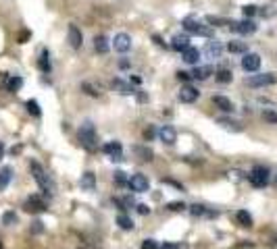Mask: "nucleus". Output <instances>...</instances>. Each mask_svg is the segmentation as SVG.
Listing matches in <instances>:
<instances>
[{"label":"nucleus","mask_w":277,"mask_h":249,"mask_svg":"<svg viewBox=\"0 0 277 249\" xmlns=\"http://www.w3.org/2000/svg\"><path fill=\"white\" fill-rule=\"evenodd\" d=\"M29 171H32V177L35 179V183L40 185L42 191L46 193L48 197H52L54 191H56V185H54V181L46 174V171H44V168H42L38 162H32V164H29Z\"/></svg>","instance_id":"nucleus-1"},{"label":"nucleus","mask_w":277,"mask_h":249,"mask_svg":"<svg viewBox=\"0 0 277 249\" xmlns=\"http://www.w3.org/2000/svg\"><path fill=\"white\" fill-rule=\"evenodd\" d=\"M79 141L82 145L87 150V152H96L98 150V137H96V129H94V124L87 121L82 124V129H79Z\"/></svg>","instance_id":"nucleus-2"},{"label":"nucleus","mask_w":277,"mask_h":249,"mask_svg":"<svg viewBox=\"0 0 277 249\" xmlns=\"http://www.w3.org/2000/svg\"><path fill=\"white\" fill-rule=\"evenodd\" d=\"M184 29L188 33H196V35H204V38H210L213 31H210V27H207L202 23V21L194 19V17H186L184 19Z\"/></svg>","instance_id":"nucleus-3"},{"label":"nucleus","mask_w":277,"mask_h":249,"mask_svg":"<svg viewBox=\"0 0 277 249\" xmlns=\"http://www.w3.org/2000/svg\"><path fill=\"white\" fill-rule=\"evenodd\" d=\"M248 179H250V183H252L254 187L260 189V187H267L269 185V179H271V177H269V171H267L265 166H254L252 172L248 174Z\"/></svg>","instance_id":"nucleus-4"},{"label":"nucleus","mask_w":277,"mask_h":249,"mask_svg":"<svg viewBox=\"0 0 277 249\" xmlns=\"http://www.w3.org/2000/svg\"><path fill=\"white\" fill-rule=\"evenodd\" d=\"M127 185L131 191H136V193H144V191H148L150 189V181L144 177V174H134L129 181H127Z\"/></svg>","instance_id":"nucleus-5"},{"label":"nucleus","mask_w":277,"mask_h":249,"mask_svg":"<svg viewBox=\"0 0 277 249\" xmlns=\"http://www.w3.org/2000/svg\"><path fill=\"white\" fill-rule=\"evenodd\" d=\"M250 87H267V85H273L275 83V75L273 73H262V75H252L248 77L246 81Z\"/></svg>","instance_id":"nucleus-6"},{"label":"nucleus","mask_w":277,"mask_h":249,"mask_svg":"<svg viewBox=\"0 0 277 249\" xmlns=\"http://www.w3.org/2000/svg\"><path fill=\"white\" fill-rule=\"evenodd\" d=\"M229 29L231 31H236V33H244V35H248V33H254L257 31V23L254 21H240V23H236V21H231L229 23Z\"/></svg>","instance_id":"nucleus-7"},{"label":"nucleus","mask_w":277,"mask_h":249,"mask_svg":"<svg viewBox=\"0 0 277 249\" xmlns=\"http://www.w3.org/2000/svg\"><path fill=\"white\" fill-rule=\"evenodd\" d=\"M23 208H25V212H44L48 206H46V202L42 200L40 195H32V197H27L25 200V203H23Z\"/></svg>","instance_id":"nucleus-8"},{"label":"nucleus","mask_w":277,"mask_h":249,"mask_svg":"<svg viewBox=\"0 0 277 249\" xmlns=\"http://www.w3.org/2000/svg\"><path fill=\"white\" fill-rule=\"evenodd\" d=\"M113 48H115V52L125 54L127 50L131 48V38H129L127 33H117L115 40H113Z\"/></svg>","instance_id":"nucleus-9"},{"label":"nucleus","mask_w":277,"mask_h":249,"mask_svg":"<svg viewBox=\"0 0 277 249\" xmlns=\"http://www.w3.org/2000/svg\"><path fill=\"white\" fill-rule=\"evenodd\" d=\"M259 67H260V56L252 54V52H246L242 58V69L248 73H254V71H259Z\"/></svg>","instance_id":"nucleus-10"},{"label":"nucleus","mask_w":277,"mask_h":249,"mask_svg":"<svg viewBox=\"0 0 277 249\" xmlns=\"http://www.w3.org/2000/svg\"><path fill=\"white\" fill-rule=\"evenodd\" d=\"M198 96H200V92L196 90L194 85H184L179 92V100L184 102V104H192V102L198 100Z\"/></svg>","instance_id":"nucleus-11"},{"label":"nucleus","mask_w":277,"mask_h":249,"mask_svg":"<svg viewBox=\"0 0 277 249\" xmlns=\"http://www.w3.org/2000/svg\"><path fill=\"white\" fill-rule=\"evenodd\" d=\"M104 154H108L111 156V160L113 162H121L123 160V154H121V143L119 141H108V143H104Z\"/></svg>","instance_id":"nucleus-12"},{"label":"nucleus","mask_w":277,"mask_h":249,"mask_svg":"<svg viewBox=\"0 0 277 249\" xmlns=\"http://www.w3.org/2000/svg\"><path fill=\"white\" fill-rule=\"evenodd\" d=\"M204 54H207L208 58H221V54H223V44L219 42V40L207 42V46H204Z\"/></svg>","instance_id":"nucleus-13"},{"label":"nucleus","mask_w":277,"mask_h":249,"mask_svg":"<svg viewBox=\"0 0 277 249\" xmlns=\"http://www.w3.org/2000/svg\"><path fill=\"white\" fill-rule=\"evenodd\" d=\"M158 137H160V141L167 143V145H173L177 141V133H175V129L169 127V124H165V127L158 129Z\"/></svg>","instance_id":"nucleus-14"},{"label":"nucleus","mask_w":277,"mask_h":249,"mask_svg":"<svg viewBox=\"0 0 277 249\" xmlns=\"http://www.w3.org/2000/svg\"><path fill=\"white\" fill-rule=\"evenodd\" d=\"M69 44H71V48H82V44H84V35L82 31H79V27L77 25H69Z\"/></svg>","instance_id":"nucleus-15"},{"label":"nucleus","mask_w":277,"mask_h":249,"mask_svg":"<svg viewBox=\"0 0 277 249\" xmlns=\"http://www.w3.org/2000/svg\"><path fill=\"white\" fill-rule=\"evenodd\" d=\"M171 48L173 50H177V52H184L186 48H190V38L186 33H177V35H173V40H171Z\"/></svg>","instance_id":"nucleus-16"},{"label":"nucleus","mask_w":277,"mask_h":249,"mask_svg":"<svg viewBox=\"0 0 277 249\" xmlns=\"http://www.w3.org/2000/svg\"><path fill=\"white\" fill-rule=\"evenodd\" d=\"M79 185H82L84 191H94L96 189V177H94V172H84L82 179H79Z\"/></svg>","instance_id":"nucleus-17"},{"label":"nucleus","mask_w":277,"mask_h":249,"mask_svg":"<svg viewBox=\"0 0 277 249\" xmlns=\"http://www.w3.org/2000/svg\"><path fill=\"white\" fill-rule=\"evenodd\" d=\"M113 90H115V92H119V93H123V96L136 93L134 87H131L127 81H123V79H115V81H113Z\"/></svg>","instance_id":"nucleus-18"},{"label":"nucleus","mask_w":277,"mask_h":249,"mask_svg":"<svg viewBox=\"0 0 277 249\" xmlns=\"http://www.w3.org/2000/svg\"><path fill=\"white\" fill-rule=\"evenodd\" d=\"M184 61H186L188 64H198V61H200V50L194 48V46L186 48V50H184Z\"/></svg>","instance_id":"nucleus-19"},{"label":"nucleus","mask_w":277,"mask_h":249,"mask_svg":"<svg viewBox=\"0 0 277 249\" xmlns=\"http://www.w3.org/2000/svg\"><path fill=\"white\" fill-rule=\"evenodd\" d=\"M94 48H96V52L106 54V52H108V48H111V44H108V38H106V35H96V38H94Z\"/></svg>","instance_id":"nucleus-20"},{"label":"nucleus","mask_w":277,"mask_h":249,"mask_svg":"<svg viewBox=\"0 0 277 249\" xmlns=\"http://www.w3.org/2000/svg\"><path fill=\"white\" fill-rule=\"evenodd\" d=\"M213 104H215L217 108H221L223 112H231V110H233L231 100H229V98H225V96H215V98H213Z\"/></svg>","instance_id":"nucleus-21"},{"label":"nucleus","mask_w":277,"mask_h":249,"mask_svg":"<svg viewBox=\"0 0 277 249\" xmlns=\"http://www.w3.org/2000/svg\"><path fill=\"white\" fill-rule=\"evenodd\" d=\"M227 50L231 54H246L248 52V46H246V42H238V40H231L227 44Z\"/></svg>","instance_id":"nucleus-22"},{"label":"nucleus","mask_w":277,"mask_h":249,"mask_svg":"<svg viewBox=\"0 0 277 249\" xmlns=\"http://www.w3.org/2000/svg\"><path fill=\"white\" fill-rule=\"evenodd\" d=\"M11 179H13V168L11 166H4L2 171H0V191L6 189V185L11 183Z\"/></svg>","instance_id":"nucleus-23"},{"label":"nucleus","mask_w":277,"mask_h":249,"mask_svg":"<svg viewBox=\"0 0 277 249\" xmlns=\"http://www.w3.org/2000/svg\"><path fill=\"white\" fill-rule=\"evenodd\" d=\"M38 64H40V71H42V73H50V69H52V62H50V54H48V50H44V52L40 54Z\"/></svg>","instance_id":"nucleus-24"},{"label":"nucleus","mask_w":277,"mask_h":249,"mask_svg":"<svg viewBox=\"0 0 277 249\" xmlns=\"http://www.w3.org/2000/svg\"><path fill=\"white\" fill-rule=\"evenodd\" d=\"M210 75H213V67H196L194 69V73H192V77L194 79H208Z\"/></svg>","instance_id":"nucleus-25"},{"label":"nucleus","mask_w":277,"mask_h":249,"mask_svg":"<svg viewBox=\"0 0 277 249\" xmlns=\"http://www.w3.org/2000/svg\"><path fill=\"white\" fill-rule=\"evenodd\" d=\"M215 79H217L219 83H229L231 79H233V75H231L229 69H219V71L215 73Z\"/></svg>","instance_id":"nucleus-26"},{"label":"nucleus","mask_w":277,"mask_h":249,"mask_svg":"<svg viewBox=\"0 0 277 249\" xmlns=\"http://www.w3.org/2000/svg\"><path fill=\"white\" fill-rule=\"evenodd\" d=\"M236 218H238V222H240V224L246 226V229H248V226H252V216L248 214L246 210H240L238 214H236Z\"/></svg>","instance_id":"nucleus-27"},{"label":"nucleus","mask_w":277,"mask_h":249,"mask_svg":"<svg viewBox=\"0 0 277 249\" xmlns=\"http://www.w3.org/2000/svg\"><path fill=\"white\" fill-rule=\"evenodd\" d=\"M117 222H119V226H121L123 231H131V229H134V222H131V218H127L125 214H119Z\"/></svg>","instance_id":"nucleus-28"},{"label":"nucleus","mask_w":277,"mask_h":249,"mask_svg":"<svg viewBox=\"0 0 277 249\" xmlns=\"http://www.w3.org/2000/svg\"><path fill=\"white\" fill-rule=\"evenodd\" d=\"M27 112L29 114H34V116H40L42 114V110H40V104H38V102H35V100H27Z\"/></svg>","instance_id":"nucleus-29"},{"label":"nucleus","mask_w":277,"mask_h":249,"mask_svg":"<svg viewBox=\"0 0 277 249\" xmlns=\"http://www.w3.org/2000/svg\"><path fill=\"white\" fill-rule=\"evenodd\" d=\"M219 124H223L225 129H231V131H242V127H240V123L229 121V119H219Z\"/></svg>","instance_id":"nucleus-30"},{"label":"nucleus","mask_w":277,"mask_h":249,"mask_svg":"<svg viewBox=\"0 0 277 249\" xmlns=\"http://www.w3.org/2000/svg\"><path fill=\"white\" fill-rule=\"evenodd\" d=\"M21 85H23V79H21V77H11V79H9V83H6L9 92H17Z\"/></svg>","instance_id":"nucleus-31"},{"label":"nucleus","mask_w":277,"mask_h":249,"mask_svg":"<svg viewBox=\"0 0 277 249\" xmlns=\"http://www.w3.org/2000/svg\"><path fill=\"white\" fill-rule=\"evenodd\" d=\"M2 224H6V226L17 224V214H15V212H4V214H2Z\"/></svg>","instance_id":"nucleus-32"},{"label":"nucleus","mask_w":277,"mask_h":249,"mask_svg":"<svg viewBox=\"0 0 277 249\" xmlns=\"http://www.w3.org/2000/svg\"><path fill=\"white\" fill-rule=\"evenodd\" d=\"M186 208H188V206H186L184 202H171L169 206H167V210H171V212H184Z\"/></svg>","instance_id":"nucleus-33"},{"label":"nucleus","mask_w":277,"mask_h":249,"mask_svg":"<svg viewBox=\"0 0 277 249\" xmlns=\"http://www.w3.org/2000/svg\"><path fill=\"white\" fill-rule=\"evenodd\" d=\"M136 154H140L142 160H152V156H155L152 150H148V148H136Z\"/></svg>","instance_id":"nucleus-34"},{"label":"nucleus","mask_w":277,"mask_h":249,"mask_svg":"<svg viewBox=\"0 0 277 249\" xmlns=\"http://www.w3.org/2000/svg\"><path fill=\"white\" fill-rule=\"evenodd\" d=\"M242 11H244V15H246V17H254V15L259 13V9H257V6H254V4H246Z\"/></svg>","instance_id":"nucleus-35"},{"label":"nucleus","mask_w":277,"mask_h":249,"mask_svg":"<svg viewBox=\"0 0 277 249\" xmlns=\"http://www.w3.org/2000/svg\"><path fill=\"white\" fill-rule=\"evenodd\" d=\"M115 203H117V206H121L123 210L131 208V202H129V200H123V197H115Z\"/></svg>","instance_id":"nucleus-36"},{"label":"nucleus","mask_w":277,"mask_h":249,"mask_svg":"<svg viewBox=\"0 0 277 249\" xmlns=\"http://www.w3.org/2000/svg\"><path fill=\"white\" fill-rule=\"evenodd\" d=\"M262 119L269 121V123H277V114L273 110H265V112H262Z\"/></svg>","instance_id":"nucleus-37"},{"label":"nucleus","mask_w":277,"mask_h":249,"mask_svg":"<svg viewBox=\"0 0 277 249\" xmlns=\"http://www.w3.org/2000/svg\"><path fill=\"white\" fill-rule=\"evenodd\" d=\"M142 249H158V243L155 239H146L142 243Z\"/></svg>","instance_id":"nucleus-38"},{"label":"nucleus","mask_w":277,"mask_h":249,"mask_svg":"<svg viewBox=\"0 0 277 249\" xmlns=\"http://www.w3.org/2000/svg\"><path fill=\"white\" fill-rule=\"evenodd\" d=\"M115 181L119 183V185H123V183H127L129 179L125 177V172H123V171H117V172H115Z\"/></svg>","instance_id":"nucleus-39"},{"label":"nucleus","mask_w":277,"mask_h":249,"mask_svg":"<svg viewBox=\"0 0 277 249\" xmlns=\"http://www.w3.org/2000/svg\"><path fill=\"white\" fill-rule=\"evenodd\" d=\"M177 79H179V81H190V79H192V73L179 71V73H177Z\"/></svg>","instance_id":"nucleus-40"},{"label":"nucleus","mask_w":277,"mask_h":249,"mask_svg":"<svg viewBox=\"0 0 277 249\" xmlns=\"http://www.w3.org/2000/svg\"><path fill=\"white\" fill-rule=\"evenodd\" d=\"M82 87H84V90H86L87 93H90V96H100V92H96V90H94V87H92L90 83H84Z\"/></svg>","instance_id":"nucleus-41"},{"label":"nucleus","mask_w":277,"mask_h":249,"mask_svg":"<svg viewBox=\"0 0 277 249\" xmlns=\"http://www.w3.org/2000/svg\"><path fill=\"white\" fill-rule=\"evenodd\" d=\"M138 212H140L142 216H146V214H150V208L146 206V203H140V206H138Z\"/></svg>","instance_id":"nucleus-42"},{"label":"nucleus","mask_w":277,"mask_h":249,"mask_svg":"<svg viewBox=\"0 0 277 249\" xmlns=\"http://www.w3.org/2000/svg\"><path fill=\"white\" fill-rule=\"evenodd\" d=\"M192 214H194V216L204 214V208H202V206H198V203H194V206H192Z\"/></svg>","instance_id":"nucleus-43"},{"label":"nucleus","mask_w":277,"mask_h":249,"mask_svg":"<svg viewBox=\"0 0 277 249\" xmlns=\"http://www.w3.org/2000/svg\"><path fill=\"white\" fill-rule=\"evenodd\" d=\"M144 137H146V139H152V137H155V129L148 127V129L144 131Z\"/></svg>","instance_id":"nucleus-44"},{"label":"nucleus","mask_w":277,"mask_h":249,"mask_svg":"<svg viewBox=\"0 0 277 249\" xmlns=\"http://www.w3.org/2000/svg\"><path fill=\"white\" fill-rule=\"evenodd\" d=\"M160 249H181L177 243H165L163 247H160Z\"/></svg>","instance_id":"nucleus-45"},{"label":"nucleus","mask_w":277,"mask_h":249,"mask_svg":"<svg viewBox=\"0 0 277 249\" xmlns=\"http://www.w3.org/2000/svg\"><path fill=\"white\" fill-rule=\"evenodd\" d=\"M152 40H155V42L158 44V46H160V48H165V46H167V44H165L163 40H160V38H158V35H155V38H152Z\"/></svg>","instance_id":"nucleus-46"},{"label":"nucleus","mask_w":277,"mask_h":249,"mask_svg":"<svg viewBox=\"0 0 277 249\" xmlns=\"http://www.w3.org/2000/svg\"><path fill=\"white\" fill-rule=\"evenodd\" d=\"M42 231V222L38 220V222H34V233H40Z\"/></svg>","instance_id":"nucleus-47"},{"label":"nucleus","mask_w":277,"mask_h":249,"mask_svg":"<svg viewBox=\"0 0 277 249\" xmlns=\"http://www.w3.org/2000/svg\"><path fill=\"white\" fill-rule=\"evenodd\" d=\"M2 156H4V143L0 141V160H2Z\"/></svg>","instance_id":"nucleus-48"},{"label":"nucleus","mask_w":277,"mask_h":249,"mask_svg":"<svg viewBox=\"0 0 277 249\" xmlns=\"http://www.w3.org/2000/svg\"><path fill=\"white\" fill-rule=\"evenodd\" d=\"M0 249H2V247H0Z\"/></svg>","instance_id":"nucleus-49"}]
</instances>
